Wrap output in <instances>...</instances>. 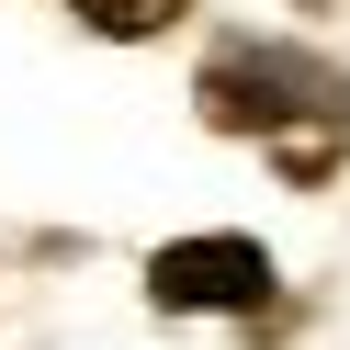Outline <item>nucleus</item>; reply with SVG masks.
<instances>
[{
	"label": "nucleus",
	"instance_id": "obj_2",
	"mask_svg": "<svg viewBox=\"0 0 350 350\" xmlns=\"http://www.w3.org/2000/svg\"><path fill=\"white\" fill-rule=\"evenodd\" d=\"M147 294L170 317H260L271 305V249L260 237H170L147 260Z\"/></svg>",
	"mask_w": 350,
	"mask_h": 350
},
{
	"label": "nucleus",
	"instance_id": "obj_3",
	"mask_svg": "<svg viewBox=\"0 0 350 350\" xmlns=\"http://www.w3.org/2000/svg\"><path fill=\"white\" fill-rule=\"evenodd\" d=\"M68 12H79L91 34H113V46H147V34H170V23H181L192 0H68Z\"/></svg>",
	"mask_w": 350,
	"mask_h": 350
},
{
	"label": "nucleus",
	"instance_id": "obj_1",
	"mask_svg": "<svg viewBox=\"0 0 350 350\" xmlns=\"http://www.w3.org/2000/svg\"><path fill=\"white\" fill-rule=\"evenodd\" d=\"M192 102H204V124H226V136H260L294 181H327V159H339V136H350V79L317 68V57H294V46H226Z\"/></svg>",
	"mask_w": 350,
	"mask_h": 350
},
{
	"label": "nucleus",
	"instance_id": "obj_4",
	"mask_svg": "<svg viewBox=\"0 0 350 350\" xmlns=\"http://www.w3.org/2000/svg\"><path fill=\"white\" fill-rule=\"evenodd\" d=\"M294 12H327V0H294Z\"/></svg>",
	"mask_w": 350,
	"mask_h": 350
}]
</instances>
